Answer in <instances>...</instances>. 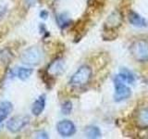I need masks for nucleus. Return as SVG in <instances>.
Masks as SVG:
<instances>
[{
	"mask_svg": "<svg viewBox=\"0 0 148 139\" xmlns=\"http://www.w3.org/2000/svg\"><path fill=\"white\" fill-rule=\"evenodd\" d=\"M7 12V8L4 6H0V16H3Z\"/></svg>",
	"mask_w": 148,
	"mask_h": 139,
	"instance_id": "obj_23",
	"label": "nucleus"
},
{
	"mask_svg": "<svg viewBox=\"0 0 148 139\" xmlns=\"http://www.w3.org/2000/svg\"><path fill=\"white\" fill-rule=\"evenodd\" d=\"M114 100L116 102H121L128 99L132 96V90L128 85H125V83L119 77V75L114 78Z\"/></svg>",
	"mask_w": 148,
	"mask_h": 139,
	"instance_id": "obj_4",
	"label": "nucleus"
},
{
	"mask_svg": "<svg viewBox=\"0 0 148 139\" xmlns=\"http://www.w3.org/2000/svg\"><path fill=\"white\" fill-rule=\"evenodd\" d=\"M30 122V118L25 115H17L10 118L7 122V128L10 133H16L21 132Z\"/></svg>",
	"mask_w": 148,
	"mask_h": 139,
	"instance_id": "obj_5",
	"label": "nucleus"
},
{
	"mask_svg": "<svg viewBox=\"0 0 148 139\" xmlns=\"http://www.w3.org/2000/svg\"><path fill=\"white\" fill-rule=\"evenodd\" d=\"M57 22L61 29H64L65 27L69 25V23L71 22V20L69 19V17L67 15H65V14H60V15L57 17Z\"/></svg>",
	"mask_w": 148,
	"mask_h": 139,
	"instance_id": "obj_16",
	"label": "nucleus"
},
{
	"mask_svg": "<svg viewBox=\"0 0 148 139\" xmlns=\"http://www.w3.org/2000/svg\"><path fill=\"white\" fill-rule=\"evenodd\" d=\"M57 131L59 133V136L63 137H69L76 133V127L71 120H63L58 122Z\"/></svg>",
	"mask_w": 148,
	"mask_h": 139,
	"instance_id": "obj_6",
	"label": "nucleus"
},
{
	"mask_svg": "<svg viewBox=\"0 0 148 139\" xmlns=\"http://www.w3.org/2000/svg\"><path fill=\"white\" fill-rule=\"evenodd\" d=\"M134 122L137 127L148 129V106H142L136 110L134 115Z\"/></svg>",
	"mask_w": 148,
	"mask_h": 139,
	"instance_id": "obj_7",
	"label": "nucleus"
},
{
	"mask_svg": "<svg viewBox=\"0 0 148 139\" xmlns=\"http://www.w3.org/2000/svg\"><path fill=\"white\" fill-rule=\"evenodd\" d=\"M36 138H48V134L45 131H39L35 133V136Z\"/></svg>",
	"mask_w": 148,
	"mask_h": 139,
	"instance_id": "obj_19",
	"label": "nucleus"
},
{
	"mask_svg": "<svg viewBox=\"0 0 148 139\" xmlns=\"http://www.w3.org/2000/svg\"><path fill=\"white\" fill-rule=\"evenodd\" d=\"M128 19H129L130 23L135 27L143 28V27L147 26V21L145 19L143 18L141 15H139L135 11H132V10L130 11L128 14Z\"/></svg>",
	"mask_w": 148,
	"mask_h": 139,
	"instance_id": "obj_11",
	"label": "nucleus"
},
{
	"mask_svg": "<svg viewBox=\"0 0 148 139\" xmlns=\"http://www.w3.org/2000/svg\"><path fill=\"white\" fill-rule=\"evenodd\" d=\"M92 78V69L88 65H83L71 76L69 85L74 87H82L87 85Z\"/></svg>",
	"mask_w": 148,
	"mask_h": 139,
	"instance_id": "obj_3",
	"label": "nucleus"
},
{
	"mask_svg": "<svg viewBox=\"0 0 148 139\" xmlns=\"http://www.w3.org/2000/svg\"><path fill=\"white\" fill-rule=\"evenodd\" d=\"M65 70V62L61 58H57L53 60L52 62L49 64V66L46 69V72H47L50 76H58L61 73H63Z\"/></svg>",
	"mask_w": 148,
	"mask_h": 139,
	"instance_id": "obj_9",
	"label": "nucleus"
},
{
	"mask_svg": "<svg viewBox=\"0 0 148 139\" xmlns=\"http://www.w3.org/2000/svg\"><path fill=\"white\" fill-rule=\"evenodd\" d=\"M39 29H40V32H41V34H46V32H47V30H46L45 26L43 24V23H41V24H40Z\"/></svg>",
	"mask_w": 148,
	"mask_h": 139,
	"instance_id": "obj_21",
	"label": "nucleus"
},
{
	"mask_svg": "<svg viewBox=\"0 0 148 139\" xmlns=\"http://www.w3.org/2000/svg\"><path fill=\"white\" fill-rule=\"evenodd\" d=\"M119 77L126 83H133L135 81V77H134L133 73L126 68H120Z\"/></svg>",
	"mask_w": 148,
	"mask_h": 139,
	"instance_id": "obj_13",
	"label": "nucleus"
},
{
	"mask_svg": "<svg viewBox=\"0 0 148 139\" xmlns=\"http://www.w3.org/2000/svg\"><path fill=\"white\" fill-rule=\"evenodd\" d=\"M34 72V70L31 69V68H24V67H21V68H18L16 70V76L20 79V80L22 81H25L27 79H29L30 76Z\"/></svg>",
	"mask_w": 148,
	"mask_h": 139,
	"instance_id": "obj_14",
	"label": "nucleus"
},
{
	"mask_svg": "<svg viewBox=\"0 0 148 139\" xmlns=\"http://www.w3.org/2000/svg\"><path fill=\"white\" fill-rule=\"evenodd\" d=\"M40 17L41 19H43V20H46V19L48 18V12L46 10H42L40 12Z\"/></svg>",
	"mask_w": 148,
	"mask_h": 139,
	"instance_id": "obj_20",
	"label": "nucleus"
},
{
	"mask_svg": "<svg viewBox=\"0 0 148 139\" xmlns=\"http://www.w3.org/2000/svg\"><path fill=\"white\" fill-rule=\"evenodd\" d=\"M45 103H46V96L45 94H43L34 102V104L32 106V113L34 116L41 115L45 110Z\"/></svg>",
	"mask_w": 148,
	"mask_h": 139,
	"instance_id": "obj_10",
	"label": "nucleus"
},
{
	"mask_svg": "<svg viewBox=\"0 0 148 139\" xmlns=\"http://www.w3.org/2000/svg\"><path fill=\"white\" fill-rule=\"evenodd\" d=\"M36 2V0H25V3L28 7H32V6H34V5L35 4Z\"/></svg>",
	"mask_w": 148,
	"mask_h": 139,
	"instance_id": "obj_22",
	"label": "nucleus"
},
{
	"mask_svg": "<svg viewBox=\"0 0 148 139\" xmlns=\"http://www.w3.org/2000/svg\"><path fill=\"white\" fill-rule=\"evenodd\" d=\"M11 58V54L8 49L2 50L0 52V64H7Z\"/></svg>",
	"mask_w": 148,
	"mask_h": 139,
	"instance_id": "obj_17",
	"label": "nucleus"
},
{
	"mask_svg": "<svg viewBox=\"0 0 148 139\" xmlns=\"http://www.w3.org/2000/svg\"><path fill=\"white\" fill-rule=\"evenodd\" d=\"M123 20L122 14L119 11L116 10L114 12H112L110 15L108 17L106 21L105 22V28L108 30H115L119 28L120 25H121V22Z\"/></svg>",
	"mask_w": 148,
	"mask_h": 139,
	"instance_id": "obj_8",
	"label": "nucleus"
},
{
	"mask_svg": "<svg viewBox=\"0 0 148 139\" xmlns=\"http://www.w3.org/2000/svg\"><path fill=\"white\" fill-rule=\"evenodd\" d=\"M132 58L139 62L148 61V40L138 39L134 41L130 47Z\"/></svg>",
	"mask_w": 148,
	"mask_h": 139,
	"instance_id": "obj_2",
	"label": "nucleus"
},
{
	"mask_svg": "<svg viewBox=\"0 0 148 139\" xmlns=\"http://www.w3.org/2000/svg\"><path fill=\"white\" fill-rule=\"evenodd\" d=\"M13 110V104L10 101L5 100L0 102V123L6 120Z\"/></svg>",
	"mask_w": 148,
	"mask_h": 139,
	"instance_id": "obj_12",
	"label": "nucleus"
},
{
	"mask_svg": "<svg viewBox=\"0 0 148 139\" xmlns=\"http://www.w3.org/2000/svg\"><path fill=\"white\" fill-rule=\"evenodd\" d=\"M84 134L87 138H98L101 136V131L98 127L94 126V125H90V126H87L84 129Z\"/></svg>",
	"mask_w": 148,
	"mask_h": 139,
	"instance_id": "obj_15",
	"label": "nucleus"
},
{
	"mask_svg": "<svg viewBox=\"0 0 148 139\" xmlns=\"http://www.w3.org/2000/svg\"><path fill=\"white\" fill-rule=\"evenodd\" d=\"M44 52L38 46H30L21 55V61L28 66H36L42 62Z\"/></svg>",
	"mask_w": 148,
	"mask_h": 139,
	"instance_id": "obj_1",
	"label": "nucleus"
},
{
	"mask_svg": "<svg viewBox=\"0 0 148 139\" xmlns=\"http://www.w3.org/2000/svg\"><path fill=\"white\" fill-rule=\"evenodd\" d=\"M61 111L62 113L65 115H68V114H71V112L72 111V103L71 101H65L64 103L61 105Z\"/></svg>",
	"mask_w": 148,
	"mask_h": 139,
	"instance_id": "obj_18",
	"label": "nucleus"
}]
</instances>
